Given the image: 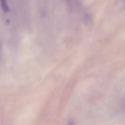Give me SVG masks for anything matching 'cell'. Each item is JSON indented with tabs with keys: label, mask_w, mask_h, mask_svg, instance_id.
I'll use <instances>...</instances> for the list:
<instances>
[{
	"label": "cell",
	"mask_w": 125,
	"mask_h": 125,
	"mask_svg": "<svg viewBox=\"0 0 125 125\" xmlns=\"http://www.w3.org/2000/svg\"><path fill=\"white\" fill-rule=\"evenodd\" d=\"M1 7L5 13H7L9 10V8L7 2V0H0Z\"/></svg>",
	"instance_id": "cell-1"
}]
</instances>
